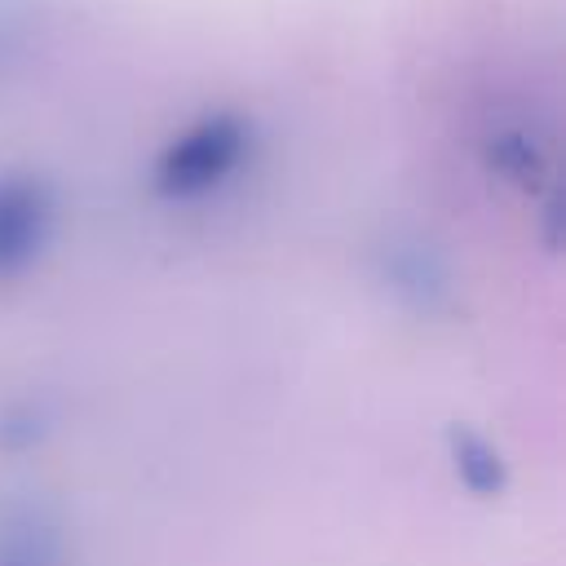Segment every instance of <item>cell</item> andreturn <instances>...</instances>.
Returning a JSON list of instances; mask_svg holds the SVG:
<instances>
[{"mask_svg":"<svg viewBox=\"0 0 566 566\" xmlns=\"http://www.w3.org/2000/svg\"><path fill=\"white\" fill-rule=\"evenodd\" d=\"M248 124L239 115H212L199 128H190L168 155L159 159V181L172 195H195L203 186H217L248 150Z\"/></svg>","mask_w":566,"mask_h":566,"instance_id":"cell-1","label":"cell"},{"mask_svg":"<svg viewBox=\"0 0 566 566\" xmlns=\"http://www.w3.org/2000/svg\"><path fill=\"white\" fill-rule=\"evenodd\" d=\"M40 4L35 0H0V71L22 57V49L35 40Z\"/></svg>","mask_w":566,"mask_h":566,"instance_id":"cell-2","label":"cell"}]
</instances>
